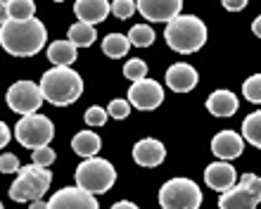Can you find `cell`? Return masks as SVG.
I'll use <instances>...</instances> for the list:
<instances>
[{
    "instance_id": "24",
    "label": "cell",
    "mask_w": 261,
    "mask_h": 209,
    "mask_svg": "<svg viewBox=\"0 0 261 209\" xmlns=\"http://www.w3.org/2000/svg\"><path fill=\"white\" fill-rule=\"evenodd\" d=\"M128 48H130V41H128V36H124V34H110V36H105V41H102V53L107 57H124L128 53Z\"/></svg>"
},
{
    "instance_id": "21",
    "label": "cell",
    "mask_w": 261,
    "mask_h": 209,
    "mask_svg": "<svg viewBox=\"0 0 261 209\" xmlns=\"http://www.w3.org/2000/svg\"><path fill=\"white\" fill-rule=\"evenodd\" d=\"M5 5L7 14L12 21H27V19H34L36 14V3L31 0H0Z\"/></svg>"
},
{
    "instance_id": "35",
    "label": "cell",
    "mask_w": 261,
    "mask_h": 209,
    "mask_svg": "<svg viewBox=\"0 0 261 209\" xmlns=\"http://www.w3.org/2000/svg\"><path fill=\"white\" fill-rule=\"evenodd\" d=\"M110 209H138V204H133V202H128V200H121V202H117V204H112Z\"/></svg>"
},
{
    "instance_id": "36",
    "label": "cell",
    "mask_w": 261,
    "mask_h": 209,
    "mask_svg": "<svg viewBox=\"0 0 261 209\" xmlns=\"http://www.w3.org/2000/svg\"><path fill=\"white\" fill-rule=\"evenodd\" d=\"M7 21H10V14H7L5 5L0 3V27H3V24H7Z\"/></svg>"
},
{
    "instance_id": "1",
    "label": "cell",
    "mask_w": 261,
    "mask_h": 209,
    "mask_svg": "<svg viewBox=\"0 0 261 209\" xmlns=\"http://www.w3.org/2000/svg\"><path fill=\"white\" fill-rule=\"evenodd\" d=\"M48 41V31L41 19L7 21L0 27V48H5L14 57H34L41 53Z\"/></svg>"
},
{
    "instance_id": "31",
    "label": "cell",
    "mask_w": 261,
    "mask_h": 209,
    "mask_svg": "<svg viewBox=\"0 0 261 209\" xmlns=\"http://www.w3.org/2000/svg\"><path fill=\"white\" fill-rule=\"evenodd\" d=\"M19 157L12 152H5V154H0V174H19Z\"/></svg>"
},
{
    "instance_id": "9",
    "label": "cell",
    "mask_w": 261,
    "mask_h": 209,
    "mask_svg": "<svg viewBox=\"0 0 261 209\" xmlns=\"http://www.w3.org/2000/svg\"><path fill=\"white\" fill-rule=\"evenodd\" d=\"M5 100L12 112H17L21 117H31V114H38L45 98H43L41 86H36L34 81H17L7 88Z\"/></svg>"
},
{
    "instance_id": "14",
    "label": "cell",
    "mask_w": 261,
    "mask_h": 209,
    "mask_svg": "<svg viewBox=\"0 0 261 209\" xmlns=\"http://www.w3.org/2000/svg\"><path fill=\"white\" fill-rule=\"evenodd\" d=\"M242 150H245V138L238 136V131H226L216 133L212 138V152L219 157V160L228 162V160H235V157H240Z\"/></svg>"
},
{
    "instance_id": "26",
    "label": "cell",
    "mask_w": 261,
    "mask_h": 209,
    "mask_svg": "<svg viewBox=\"0 0 261 209\" xmlns=\"http://www.w3.org/2000/svg\"><path fill=\"white\" fill-rule=\"evenodd\" d=\"M124 76L130 79L133 84H136V81H143V79L147 76V64H145L140 57H133V60H128V62L124 64Z\"/></svg>"
},
{
    "instance_id": "34",
    "label": "cell",
    "mask_w": 261,
    "mask_h": 209,
    "mask_svg": "<svg viewBox=\"0 0 261 209\" xmlns=\"http://www.w3.org/2000/svg\"><path fill=\"white\" fill-rule=\"evenodd\" d=\"M7 143H10V128H7V126L0 121V150H3Z\"/></svg>"
},
{
    "instance_id": "7",
    "label": "cell",
    "mask_w": 261,
    "mask_h": 209,
    "mask_svg": "<svg viewBox=\"0 0 261 209\" xmlns=\"http://www.w3.org/2000/svg\"><path fill=\"white\" fill-rule=\"evenodd\" d=\"M14 138L19 140L24 147L38 150V147L50 145V140L55 138V124L45 114H31L21 117L14 126Z\"/></svg>"
},
{
    "instance_id": "17",
    "label": "cell",
    "mask_w": 261,
    "mask_h": 209,
    "mask_svg": "<svg viewBox=\"0 0 261 209\" xmlns=\"http://www.w3.org/2000/svg\"><path fill=\"white\" fill-rule=\"evenodd\" d=\"M110 12H112V5L107 0H79L74 5V14L79 17V21L90 24V27L105 21Z\"/></svg>"
},
{
    "instance_id": "28",
    "label": "cell",
    "mask_w": 261,
    "mask_h": 209,
    "mask_svg": "<svg viewBox=\"0 0 261 209\" xmlns=\"http://www.w3.org/2000/svg\"><path fill=\"white\" fill-rule=\"evenodd\" d=\"M112 12L119 19H128V17H133L138 12V3H133V0H117V3H112Z\"/></svg>"
},
{
    "instance_id": "27",
    "label": "cell",
    "mask_w": 261,
    "mask_h": 209,
    "mask_svg": "<svg viewBox=\"0 0 261 209\" xmlns=\"http://www.w3.org/2000/svg\"><path fill=\"white\" fill-rule=\"evenodd\" d=\"M242 95L249 100V102H261V74L249 76L245 84H242Z\"/></svg>"
},
{
    "instance_id": "6",
    "label": "cell",
    "mask_w": 261,
    "mask_h": 209,
    "mask_svg": "<svg viewBox=\"0 0 261 209\" xmlns=\"http://www.w3.org/2000/svg\"><path fill=\"white\" fill-rule=\"evenodd\" d=\"M159 204L162 209H199L202 204V190L190 178H171L159 190Z\"/></svg>"
},
{
    "instance_id": "11",
    "label": "cell",
    "mask_w": 261,
    "mask_h": 209,
    "mask_svg": "<svg viewBox=\"0 0 261 209\" xmlns=\"http://www.w3.org/2000/svg\"><path fill=\"white\" fill-rule=\"evenodd\" d=\"M48 209H100L95 195L81 188H62L48 200Z\"/></svg>"
},
{
    "instance_id": "15",
    "label": "cell",
    "mask_w": 261,
    "mask_h": 209,
    "mask_svg": "<svg viewBox=\"0 0 261 209\" xmlns=\"http://www.w3.org/2000/svg\"><path fill=\"white\" fill-rule=\"evenodd\" d=\"M164 157H166V147L157 138H143L133 145V160H136V164H140L145 169L159 167L164 162Z\"/></svg>"
},
{
    "instance_id": "3",
    "label": "cell",
    "mask_w": 261,
    "mask_h": 209,
    "mask_svg": "<svg viewBox=\"0 0 261 209\" xmlns=\"http://www.w3.org/2000/svg\"><path fill=\"white\" fill-rule=\"evenodd\" d=\"M164 38L171 50L180 55H190V53H197L206 43V27L195 14H180L171 24H166Z\"/></svg>"
},
{
    "instance_id": "12",
    "label": "cell",
    "mask_w": 261,
    "mask_h": 209,
    "mask_svg": "<svg viewBox=\"0 0 261 209\" xmlns=\"http://www.w3.org/2000/svg\"><path fill=\"white\" fill-rule=\"evenodd\" d=\"M180 0H140L138 12L143 14L147 21H166L171 24L176 17H180Z\"/></svg>"
},
{
    "instance_id": "23",
    "label": "cell",
    "mask_w": 261,
    "mask_h": 209,
    "mask_svg": "<svg viewBox=\"0 0 261 209\" xmlns=\"http://www.w3.org/2000/svg\"><path fill=\"white\" fill-rule=\"evenodd\" d=\"M242 138L261 150V110L245 117V121H242Z\"/></svg>"
},
{
    "instance_id": "38",
    "label": "cell",
    "mask_w": 261,
    "mask_h": 209,
    "mask_svg": "<svg viewBox=\"0 0 261 209\" xmlns=\"http://www.w3.org/2000/svg\"><path fill=\"white\" fill-rule=\"evenodd\" d=\"M29 209H48V202L38 200V202H31V204H29Z\"/></svg>"
},
{
    "instance_id": "8",
    "label": "cell",
    "mask_w": 261,
    "mask_h": 209,
    "mask_svg": "<svg viewBox=\"0 0 261 209\" xmlns=\"http://www.w3.org/2000/svg\"><path fill=\"white\" fill-rule=\"evenodd\" d=\"M261 202V178L256 174H242L235 188L219 197L221 209H256Z\"/></svg>"
},
{
    "instance_id": "25",
    "label": "cell",
    "mask_w": 261,
    "mask_h": 209,
    "mask_svg": "<svg viewBox=\"0 0 261 209\" xmlns=\"http://www.w3.org/2000/svg\"><path fill=\"white\" fill-rule=\"evenodd\" d=\"M128 41L136 48H150L152 43H154V31H152L150 24H136L128 31Z\"/></svg>"
},
{
    "instance_id": "39",
    "label": "cell",
    "mask_w": 261,
    "mask_h": 209,
    "mask_svg": "<svg viewBox=\"0 0 261 209\" xmlns=\"http://www.w3.org/2000/svg\"><path fill=\"white\" fill-rule=\"evenodd\" d=\"M0 209H3V202H0Z\"/></svg>"
},
{
    "instance_id": "19",
    "label": "cell",
    "mask_w": 261,
    "mask_h": 209,
    "mask_svg": "<svg viewBox=\"0 0 261 209\" xmlns=\"http://www.w3.org/2000/svg\"><path fill=\"white\" fill-rule=\"evenodd\" d=\"M76 53H79V48L69 38L67 41H53L48 45V60L55 67H71L76 62Z\"/></svg>"
},
{
    "instance_id": "13",
    "label": "cell",
    "mask_w": 261,
    "mask_h": 209,
    "mask_svg": "<svg viewBox=\"0 0 261 209\" xmlns=\"http://www.w3.org/2000/svg\"><path fill=\"white\" fill-rule=\"evenodd\" d=\"M204 183L212 190H219L223 195V193H228L230 188L238 186V171L228 162H214L204 169Z\"/></svg>"
},
{
    "instance_id": "5",
    "label": "cell",
    "mask_w": 261,
    "mask_h": 209,
    "mask_svg": "<svg viewBox=\"0 0 261 209\" xmlns=\"http://www.w3.org/2000/svg\"><path fill=\"white\" fill-rule=\"evenodd\" d=\"M76 188L86 190L90 195H100L117 183V171L112 167V162L102 157H93V160H83L76 167Z\"/></svg>"
},
{
    "instance_id": "22",
    "label": "cell",
    "mask_w": 261,
    "mask_h": 209,
    "mask_svg": "<svg viewBox=\"0 0 261 209\" xmlns=\"http://www.w3.org/2000/svg\"><path fill=\"white\" fill-rule=\"evenodd\" d=\"M97 38V31L95 27H90V24H83V21H76L74 27L69 29V41L74 43L76 48H88L93 45Z\"/></svg>"
},
{
    "instance_id": "4",
    "label": "cell",
    "mask_w": 261,
    "mask_h": 209,
    "mask_svg": "<svg viewBox=\"0 0 261 209\" xmlns=\"http://www.w3.org/2000/svg\"><path fill=\"white\" fill-rule=\"evenodd\" d=\"M50 183H53L50 169L27 164V167L19 169L17 181L10 186V197H12L14 202H38L48 193Z\"/></svg>"
},
{
    "instance_id": "10",
    "label": "cell",
    "mask_w": 261,
    "mask_h": 209,
    "mask_svg": "<svg viewBox=\"0 0 261 209\" xmlns=\"http://www.w3.org/2000/svg\"><path fill=\"white\" fill-rule=\"evenodd\" d=\"M164 100V88L159 81H152V79H143V81H136V84L128 88V102L133 107H138L140 112H152L157 110Z\"/></svg>"
},
{
    "instance_id": "37",
    "label": "cell",
    "mask_w": 261,
    "mask_h": 209,
    "mask_svg": "<svg viewBox=\"0 0 261 209\" xmlns=\"http://www.w3.org/2000/svg\"><path fill=\"white\" fill-rule=\"evenodd\" d=\"M252 31H254V36H259V38H261V14L256 17L254 21H252Z\"/></svg>"
},
{
    "instance_id": "32",
    "label": "cell",
    "mask_w": 261,
    "mask_h": 209,
    "mask_svg": "<svg viewBox=\"0 0 261 209\" xmlns=\"http://www.w3.org/2000/svg\"><path fill=\"white\" fill-rule=\"evenodd\" d=\"M107 114L114 119H126L130 114V102L128 100H112L107 104Z\"/></svg>"
},
{
    "instance_id": "33",
    "label": "cell",
    "mask_w": 261,
    "mask_h": 209,
    "mask_svg": "<svg viewBox=\"0 0 261 209\" xmlns=\"http://www.w3.org/2000/svg\"><path fill=\"white\" fill-rule=\"evenodd\" d=\"M223 7L228 12H240V10L247 7V0H223Z\"/></svg>"
},
{
    "instance_id": "29",
    "label": "cell",
    "mask_w": 261,
    "mask_h": 209,
    "mask_svg": "<svg viewBox=\"0 0 261 209\" xmlns=\"http://www.w3.org/2000/svg\"><path fill=\"white\" fill-rule=\"evenodd\" d=\"M31 160H34L36 167H43V169H48L53 162H55V150L50 145L45 147H38V150H34V154H31Z\"/></svg>"
},
{
    "instance_id": "30",
    "label": "cell",
    "mask_w": 261,
    "mask_h": 209,
    "mask_svg": "<svg viewBox=\"0 0 261 209\" xmlns=\"http://www.w3.org/2000/svg\"><path fill=\"white\" fill-rule=\"evenodd\" d=\"M107 117H110V114H107L102 107H97V104L88 107V110H86V114H83V119H86V124H88V126H105Z\"/></svg>"
},
{
    "instance_id": "16",
    "label": "cell",
    "mask_w": 261,
    "mask_h": 209,
    "mask_svg": "<svg viewBox=\"0 0 261 209\" xmlns=\"http://www.w3.org/2000/svg\"><path fill=\"white\" fill-rule=\"evenodd\" d=\"M166 86L176 93H190L197 86V71L188 62H176L166 69Z\"/></svg>"
},
{
    "instance_id": "2",
    "label": "cell",
    "mask_w": 261,
    "mask_h": 209,
    "mask_svg": "<svg viewBox=\"0 0 261 209\" xmlns=\"http://www.w3.org/2000/svg\"><path fill=\"white\" fill-rule=\"evenodd\" d=\"M38 86L43 91V98L57 107L74 104L83 93V79L71 67H53L50 71L43 74Z\"/></svg>"
},
{
    "instance_id": "20",
    "label": "cell",
    "mask_w": 261,
    "mask_h": 209,
    "mask_svg": "<svg viewBox=\"0 0 261 209\" xmlns=\"http://www.w3.org/2000/svg\"><path fill=\"white\" fill-rule=\"evenodd\" d=\"M100 145L102 140L95 131H79L71 140V147H74L76 154H81L83 160H93L97 152H100Z\"/></svg>"
},
{
    "instance_id": "18",
    "label": "cell",
    "mask_w": 261,
    "mask_h": 209,
    "mask_svg": "<svg viewBox=\"0 0 261 209\" xmlns=\"http://www.w3.org/2000/svg\"><path fill=\"white\" fill-rule=\"evenodd\" d=\"M238 98L235 93L230 91H214L209 98H206V110L212 112L214 117H233L238 112Z\"/></svg>"
}]
</instances>
